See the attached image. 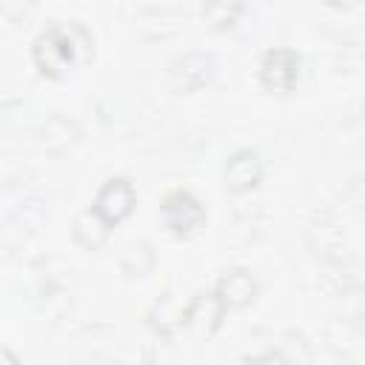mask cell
Returning <instances> with one entry per match:
<instances>
[{
  "instance_id": "cell-3",
  "label": "cell",
  "mask_w": 365,
  "mask_h": 365,
  "mask_svg": "<svg viewBox=\"0 0 365 365\" xmlns=\"http://www.w3.org/2000/svg\"><path fill=\"white\" fill-rule=\"evenodd\" d=\"M299 74V57L288 48H274L262 57V83L277 91H288Z\"/></svg>"
},
{
  "instance_id": "cell-1",
  "label": "cell",
  "mask_w": 365,
  "mask_h": 365,
  "mask_svg": "<svg viewBox=\"0 0 365 365\" xmlns=\"http://www.w3.org/2000/svg\"><path fill=\"white\" fill-rule=\"evenodd\" d=\"M34 57L40 63L43 71L48 74H60L63 68H68L71 57H74V43L66 26H51L48 31H43L34 43Z\"/></svg>"
},
{
  "instance_id": "cell-2",
  "label": "cell",
  "mask_w": 365,
  "mask_h": 365,
  "mask_svg": "<svg viewBox=\"0 0 365 365\" xmlns=\"http://www.w3.org/2000/svg\"><path fill=\"white\" fill-rule=\"evenodd\" d=\"M163 217L177 234H188L202 222V208L188 191H171L163 200Z\"/></svg>"
}]
</instances>
